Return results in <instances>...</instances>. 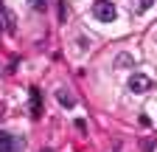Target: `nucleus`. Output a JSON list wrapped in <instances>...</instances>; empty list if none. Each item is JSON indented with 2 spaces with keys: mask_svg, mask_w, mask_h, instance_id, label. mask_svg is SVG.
Returning <instances> with one entry per match:
<instances>
[{
  "mask_svg": "<svg viewBox=\"0 0 157 152\" xmlns=\"http://www.w3.org/2000/svg\"><path fill=\"white\" fill-rule=\"evenodd\" d=\"M93 17L98 23H112L118 17V9H115V3H109V0H95L93 3Z\"/></svg>",
  "mask_w": 157,
  "mask_h": 152,
  "instance_id": "f257e3e1",
  "label": "nucleus"
},
{
  "mask_svg": "<svg viewBox=\"0 0 157 152\" xmlns=\"http://www.w3.org/2000/svg\"><path fill=\"white\" fill-rule=\"evenodd\" d=\"M0 152H25V138L0 130Z\"/></svg>",
  "mask_w": 157,
  "mask_h": 152,
  "instance_id": "f03ea898",
  "label": "nucleus"
},
{
  "mask_svg": "<svg viewBox=\"0 0 157 152\" xmlns=\"http://www.w3.org/2000/svg\"><path fill=\"white\" fill-rule=\"evenodd\" d=\"M151 85H154V82H151V76H146V73H132V79H129L126 87H129L132 93H149Z\"/></svg>",
  "mask_w": 157,
  "mask_h": 152,
  "instance_id": "7ed1b4c3",
  "label": "nucleus"
},
{
  "mask_svg": "<svg viewBox=\"0 0 157 152\" xmlns=\"http://www.w3.org/2000/svg\"><path fill=\"white\" fill-rule=\"evenodd\" d=\"M154 6V0H129V11L132 14H143Z\"/></svg>",
  "mask_w": 157,
  "mask_h": 152,
  "instance_id": "20e7f679",
  "label": "nucleus"
},
{
  "mask_svg": "<svg viewBox=\"0 0 157 152\" xmlns=\"http://www.w3.org/2000/svg\"><path fill=\"white\" fill-rule=\"evenodd\" d=\"M42 113V99H39V90L31 87V116H39Z\"/></svg>",
  "mask_w": 157,
  "mask_h": 152,
  "instance_id": "39448f33",
  "label": "nucleus"
},
{
  "mask_svg": "<svg viewBox=\"0 0 157 152\" xmlns=\"http://www.w3.org/2000/svg\"><path fill=\"white\" fill-rule=\"evenodd\" d=\"M56 102L62 104V107H73V104H76L73 93H67V90H56Z\"/></svg>",
  "mask_w": 157,
  "mask_h": 152,
  "instance_id": "423d86ee",
  "label": "nucleus"
},
{
  "mask_svg": "<svg viewBox=\"0 0 157 152\" xmlns=\"http://www.w3.org/2000/svg\"><path fill=\"white\" fill-rule=\"evenodd\" d=\"M115 65H118V68H129V65H135V56H132V54H118Z\"/></svg>",
  "mask_w": 157,
  "mask_h": 152,
  "instance_id": "0eeeda50",
  "label": "nucleus"
},
{
  "mask_svg": "<svg viewBox=\"0 0 157 152\" xmlns=\"http://www.w3.org/2000/svg\"><path fill=\"white\" fill-rule=\"evenodd\" d=\"M34 11H45V0H28Z\"/></svg>",
  "mask_w": 157,
  "mask_h": 152,
  "instance_id": "6e6552de",
  "label": "nucleus"
},
{
  "mask_svg": "<svg viewBox=\"0 0 157 152\" xmlns=\"http://www.w3.org/2000/svg\"><path fill=\"white\" fill-rule=\"evenodd\" d=\"M0 28H6V14H3V9H0Z\"/></svg>",
  "mask_w": 157,
  "mask_h": 152,
  "instance_id": "1a4fd4ad",
  "label": "nucleus"
},
{
  "mask_svg": "<svg viewBox=\"0 0 157 152\" xmlns=\"http://www.w3.org/2000/svg\"><path fill=\"white\" fill-rule=\"evenodd\" d=\"M42 152H51V149H42Z\"/></svg>",
  "mask_w": 157,
  "mask_h": 152,
  "instance_id": "9d476101",
  "label": "nucleus"
}]
</instances>
